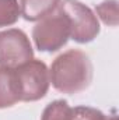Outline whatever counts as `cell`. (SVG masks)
<instances>
[{"mask_svg":"<svg viewBox=\"0 0 119 120\" xmlns=\"http://www.w3.org/2000/svg\"><path fill=\"white\" fill-rule=\"evenodd\" d=\"M51 82L63 94H76L86 90L92 80V64L81 50L70 49L53 60L49 70Z\"/></svg>","mask_w":119,"mask_h":120,"instance_id":"1","label":"cell"},{"mask_svg":"<svg viewBox=\"0 0 119 120\" xmlns=\"http://www.w3.org/2000/svg\"><path fill=\"white\" fill-rule=\"evenodd\" d=\"M60 11L67 17L70 36L79 43H88L99 34V22L91 8L79 0H63L59 3Z\"/></svg>","mask_w":119,"mask_h":120,"instance_id":"4","label":"cell"},{"mask_svg":"<svg viewBox=\"0 0 119 120\" xmlns=\"http://www.w3.org/2000/svg\"><path fill=\"white\" fill-rule=\"evenodd\" d=\"M70 38V25L67 17L60 11L59 6L51 14L38 21L32 30V39L41 52H56L62 49Z\"/></svg>","mask_w":119,"mask_h":120,"instance_id":"2","label":"cell"},{"mask_svg":"<svg viewBox=\"0 0 119 120\" xmlns=\"http://www.w3.org/2000/svg\"><path fill=\"white\" fill-rule=\"evenodd\" d=\"M20 101L14 68L0 66V109L11 108Z\"/></svg>","mask_w":119,"mask_h":120,"instance_id":"6","label":"cell"},{"mask_svg":"<svg viewBox=\"0 0 119 120\" xmlns=\"http://www.w3.org/2000/svg\"><path fill=\"white\" fill-rule=\"evenodd\" d=\"M108 117L101 110L90 106H77L71 109L70 115V120H108Z\"/></svg>","mask_w":119,"mask_h":120,"instance_id":"11","label":"cell"},{"mask_svg":"<svg viewBox=\"0 0 119 120\" xmlns=\"http://www.w3.org/2000/svg\"><path fill=\"white\" fill-rule=\"evenodd\" d=\"M95 11L104 24L111 27L118 25V1L116 0H104L95 7Z\"/></svg>","mask_w":119,"mask_h":120,"instance_id":"10","label":"cell"},{"mask_svg":"<svg viewBox=\"0 0 119 120\" xmlns=\"http://www.w3.org/2000/svg\"><path fill=\"white\" fill-rule=\"evenodd\" d=\"M70 115L71 108L69 106L67 101L56 99L44 109L41 120H70Z\"/></svg>","mask_w":119,"mask_h":120,"instance_id":"8","label":"cell"},{"mask_svg":"<svg viewBox=\"0 0 119 120\" xmlns=\"http://www.w3.org/2000/svg\"><path fill=\"white\" fill-rule=\"evenodd\" d=\"M108 120H118V117H116V116H109Z\"/></svg>","mask_w":119,"mask_h":120,"instance_id":"12","label":"cell"},{"mask_svg":"<svg viewBox=\"0 0 119 120\" xmlns=\"http://www.w3.org/2000/svg\"><path fill=\"white\" fill-rule=\"evenodd\" d=\"M60 0H20L21 15L27 21H39L59 6Z\"/></svg>","mask_w":119,"mask_h":120,"instance_id":"7","label":"cell"},{"mask_svg":"<svg viewBox=\"0 0 119 120\" xmlns=\"http://www.w3.org/2000/svg\"><path fill=\"white\" fill-rule=\"evenodd\" d=\"M21 8L17 0H0V27H10L18 21Z\"/></svg>","mask_w":119,"mask_h":120,"instance_id":"9","label":"cell"},{"mask_svg":"<svg viewBox=\"0 0 119 120\" xmlns=\"http://www.w3.org/2000/svg\"><path fill=\"white\" fill-rule=\"evenodd\" d=\"M18 98L24 102H34L42 99L51 85L49 70L41 60L32 59L23 66L14 68Z\"/></svg>","mask_w":119,"mask_h":120,"instance_id":"3","label":"cell"},{"mask_svg":"<svg viewBox=\"0 0 119 120\" xmlns=\"http://www.w3.org/2000/svg\"><path fill=\"white\" fill-rule=\"evenodd\" d=\"M34 59V50L27 34L17 28L0 32V66L17 68Z\"/></svg>","mask_w":119,"mask_h":120,"instance_id":"5","label":"cell"}]
</instances>
